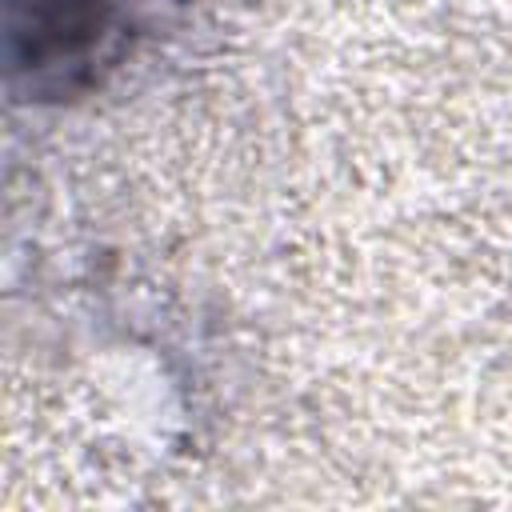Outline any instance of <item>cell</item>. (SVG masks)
Segmentation results:
<instances>
[{
	"mask_svg": "<svg viewBox=\"0 0 512 512\" xmlns=\"http://www.w3.org/2000/svg\"><path fill=\"white\" fill-rule=\"evenodd\" d=\"M112 32L104 0H16L12 4V52L20 68L60 76L100 56Z\"/></svg>",
	"mask_w": 512,
	"mask_h": 512,
	"instance_id": "obj_1",
	"label": "cell"
}]
</instances>
